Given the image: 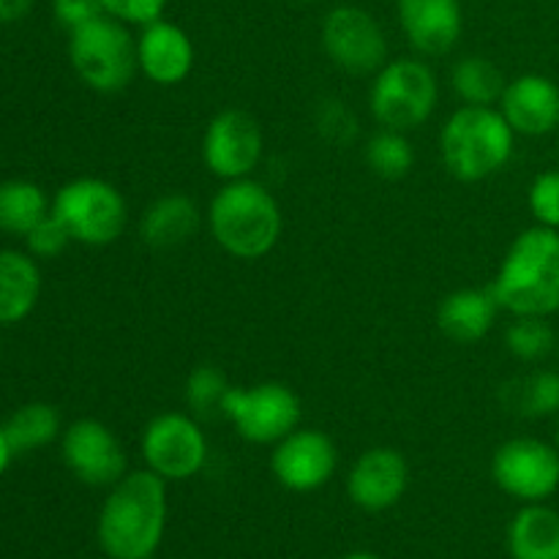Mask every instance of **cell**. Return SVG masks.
Wrapping results in <instances>:
<instances>
[{
	"label": "cell",
	"mask_w": 559,
	"mask_h": 559,
	"mask_svg": "<svg viewBox=\"0 0 559 559\" xmlns=\"http://www.w3.org/2000/svg\"><path fill=\"white\" fill-rule=\"evenodd\" d=\"M167 527V480L151 469L126 473L98 513V546L109 559H151Z\"/></svg>",
	"instance_id": "1"
},
{
	"label": "cell",
	"mask_w": 559,
	"mask_h": 559,
	"mask_svg": "<svg viewBox=\"0 0 559 559\" xmlns=\"http://www.w3.org/2000/svg\"><path fill=\"white\" fill-rule=\"evenodd\" d=\"M207 229L222 251L235 260H262L282 240L284 213L267 186L254 178L227 180L205 213Z\"/></svg>",
	"instance_id": "2"
},
{
	"label": "cell",
	"mask_w": 559,
	"mask_h": 559,
	"mask_svg": "<svg viewBox=\"0 0 559 559\" xmlns=\"http://www.w3.org/2000/svg\"><path fill=\"white\" fill-rule=\"evenodd\" d=\"M502 311L513 317H551L559 311V229H524L508 246L495 282Z\"/></svg>",
	"instance_id": "3"
},
{
	"label": "cell",
	"mask_w": 559,
	"mask_h": 559,
	"mask_svg": "<svg viewBox=\"0 0 559 559\" xmlns=\"http://www.w3.org/2000/svg\"><path fill=\"white\" fill-rule=\"evenodd\" d=\"M516 131L500 107L462 104L448 115L440 131V156L448 173L462 183H478L502 173L513 158Z\"/></svg>",
	"instance_id": "4"
},
{
	"label": "cell",
	"mask_w": 559,
	"mask_h": 559,
	"mask_svg": "<svg viewBox=\"0 0 559 559\" xmlns=\"http://www.w3.org/2000/svg\"><path fill=\"white\" fill-rule=\"evenodd\" d=\"M440 102V82L435 69L420 58L388 60L369 87L371 118L380 129L409 131L429 123Z\"/></svg>",
	"instance_id": "5"
},
{
	"label": "cell",
	"mask_w": 559,
	"mask_h": 559,
	"mask_svg": "<svg viewBox=\"0 0 559 559\" xmlns=\"http://www.w3.org/2000/svg\"><path fill=\"white\" fill-rule=\"evenodd\" d=\"M69 60L91 91L120 93L140 71L136 36H131L126 22L104 14L69 33Z\"/></svg>",
	"instance_id": "6"
},
{
	"label": "cell",
	"mask_w": 559,
	"mask_h": 559,
	"mask_svg": "<svg viewBox=\"0 0 559 559\" xmlns=\"http://www.w3.org/2000/svg\"><path fill=\"white\" fill-rule=\"evenodd\" d=\"M52 213L69 229L74 243L109 246L129 224V205L118 186L102 178H74L60 186Z\"/></svg>",
	"instance_id": "7"
},
{
	"label": "cell",
	"mask_w": 559,
	"mask_h": 559,
	"mask_svg": "<svg viewBox=\"0 0 559 559\" xmlns=\"http://www.w3.org/2000/svg\"><path fill=\"white\" fill-rule=\"evenodd\" d=\"M222 415L246 442L276 445L300 426L304 404L284 382H257L249 388H229Z\"/></svg>",
	"instance_id": "8"
},
{
	"label": "cell",
	"mask_w": 559,
	"mask_h": 559,
	"mask_svg": "<svg viewBox=\"0 0 559 559\" xmlns=\"http://www.w3.org/2000/svg\"><path fill=\"white\" fill-rule=\"evenodd\" d=\"M142 462L167 484H180L207 464V437L191 413H162L142 429Z\"/></svg>",
	"instance_id": "9"
},
{
	"label": "cell",
	"mask_w": 559,
	"mask_h": 559,
	"mask_svg": "<svg viewBox=\"0 0 559 559\" xmlns=\"http://www.w3.org/2000/svg\"><path fill=\"white\" fill-rule=\"evenodd\" d=\"M491 478L524 506L546 502L559 489V448L538 437H513L491 456Z\"/></svg>",
	"instance_id": "10"
},
{
	"label": "cell",
	"mask_w": 559,
	"mask_h": 559,
	"mask_svg": "<svg viewBox=\"0 0 559 559\" xmlns=\"http://www.w3.org/2000/svg\"><path fill=\"white\" fill-rule=\"evenodd\" d=\"M322 49L347 74H377L388 63V36L360 5H336L322 20Z\"/></svg>",
	"instance_id": "11"
},
{
	"label": "cell",
	"mask_w": 559,
	"mask_h": 559,
	"mask_svg": "<svg viewBox=\"0 0 559 559\" xmlns=\"http://www.w3.org/2000/svg\"><path fill=\"white\" fill-rule=\"evenodd\" d=\"M265 153V136L254 115L243 109H222L202 134V162L218 180L251 178Z\"/></svg>",
	"instance_id": "12"
},
{
	"label": "cell",
	"mask_w": 559,
	"mask_h": 559,
	"mask_svg": "<svg viewBox=\"0 0 559 559\" xmlns=\"http://www.w3.org/2000/svg\"><path fill=\"white\" fill-rule=\"evenodd\" d=\"M60 456L80 484L104 489L115 486L129 473V456L107 424L96 418H80L60 435Z\"/></svg>",
	"instance_id": "13"
},
{
	"label": "cell",
	"mask_w": 559,
	"mask_h": 559,
	"mask_svg": "<svg viewBox=\"0 0 559 559\" xmlns=\"http://www.w3.org/2000/svg\"><path fill=\"white\" fill-rule=\"evenodd\" d=\"M338 451L331 437L320 429H295L273 445L271 473L289 491H317L333 478Z\"/></svg>",
	"instance_id": "14"
},
{
	"label": "cell",
	"mask_w": 559,
	"mask_h": 559,
	"mask_svg": "<svg viewBox=\"0 0 559 559\" xmlns=\"http://www.w3.org/2000/svg\"><path fill=\"white\" fill-rule=\"evenodd\" d=\"M409 486V464L396 448H369L347 475V495L360 511L382 513L396 506Z\"/></svg>",
	"instance_id": "15"
},
{
	"label": "cell",
	"mask_w": 559,
	"mask_h": 559,
	"mask_svg": "<svg viewBox=\"0 0 559 559\" xmlns=\"http://www.w3.org/2000/svg\"><path fill=\"white\" fill-rule=\"evenodd\" d=\"M399 27L420 58H440L464 31L462 0H396Z\"/></svg>",
	"instance_id": "16"
},
{
	"label": "cell",
	"mask_w": 559,
	"mask_h": 559,
	"mask_svg": "<svg viewBox=\"0 0 559 559\" xmlns=\"http://www.w3.org/2000/svg\"><path fill=\"white\" fill-rule=\"evenodd\" d=\"M197 49L189 33L169 20H156L140 27L136 36V66L153 85H180L194 71Z\"/></svg>",
	"instance_id": "17"
},
{
	"label": "cell",
	"mask_w": 559,
	"mask_h": 559,
	"mask_svg": "<svg viewBox=\"0 0 559 559\" xmlns=\"http://www.w3.org/2000/svg\"><path fill=\"white\" fill-rule=\"evenodd\" d=\"M497 107L516 136H546L559 129V85L551 76H516L506 85Z\"/></svg>",
	"instance_id": "18"
},
{
	"label": "cell",
	"mask_w": 559,
	"mask_h": 559,
	"mask_svg": "<svg viewBox=\"0 0 559 559\" xmlns=\"http://www.w3.org/2000/svg\"><path fill=\"white\" fill-rule=\"evenodd\" d=\"M500 311L502 306L491 284L489 287L453 289L437 306V328L451 342L475 344L489 336Z\"/></svg>",
	"instance_id": "19"
},
{
	"label": "cell",
	"mask_w": 559,
	"mask_h": 559,
	"mask_svg": "<svg viewBox=\"0 0 559 559\" xmlns=\"http://www.w3.org/2000/svg\"><path fill=\"white\" fill-rule=\"evenodd\" d=\"M200 224V205L183 191H169L142 211L140 238L151 249H178L194 238Z\"/></svg>",
	"instance_id": "20"
},
{
	"label": "cell",
	"mask_w": 559,
	"mask_h": 559,
	"mask_svg": "<svg viewBox=\"0 0 559 559\" xmlns=\"http://www.w3.org/2000/svg\"><path fill=\"white\" fill-rule=\"evenodd\" d=\"M41 271L36 257L22 251H0V325L22 322L38 304Z\"/></svg>",
	"instance_id": "21"
},
{
	"label": "cell",
	"mask_w": 559,
	"mask_h": 559,
	"mask_svg": "<svg viewBox=\"0 0 559 559\" xmlns=\"http://www.w3.org/2000/svg\"><path fill=\"white\" fill-rule=\"evenodd\" d=\"M513 559H559V513L544 502H530L508 527Z\"/></svg>",
	"instance_id": "22"
},
{
	"label": "cell",
	"mask_w": 559,
	"mask_h": 559,
	"mask_svg": "<svg viewBox=\"0 0 559 559\" xmlns=\"http://www.w3.org/2000/svg\"><path fill=\"white\" fill-rule=\"evenodd\" d=\"M502 404L513 415L540 420L559 415V371L533 369L502 388Z\"/></svg>",
	"instance_id": "23"
},
{
	"label": "cell",
	"mask_w": 559,
	"mask_h": 559,
	"mask_svg": "<svg viewBox=\"0 0 559 559\" xmlns=\"http://www.w3.org/2000/svg\"><path fill=\"white\" fill-rule=\"evenodd\" d=\"M52 213L41 186L31 180H3L0 183V229L25 238L44 216Z\"/></svg>",
	"instance_id": "24"
},
{
	"label": "cell",
	"mask_w": 559,
	"mask_h": 559,
	"mask_svg": "<svg viewBox=\"0 0 559 559\" xmlns=\"http://www.w3.org/2000/svg\"><path fill=\"white\" fill-rule=\"evenodd\" d=\"M508 80L484 55H467L451 69V87L469 107H497Z\"/></svg>",
	"instance_id": "25"
},
{
	"label": "cell",
	"mask_w": 559,
	"mask_h": 559,
	"mask_svg": "<svg viewBox=\"0 0 559 559\" xmlns=\"http://www.w3.org/2000/svg\"><path fill=\"white\" fill-rule=\"evenodd\" d=\"M5 437H9L14 453H31L38 448L49 445L63 435L60 413L47 402L22 404L14 415L3 424Z\"/></svg>",
	"instance_id": "26"
},
{
	"label": "cell",
	"mask_w": 559,
	"mask_h": 559,
	"mask_svg": "<svg viewBox=\"0 0 559 559\" xmlns=\"http://www.w3.org/2000/svg\"><path fill=\"white\" fill-rule=\"evenodd\" d=\"M366 164L382 180H402L415 164V147L404 131L380 129L366 145Z\"/></svg>",
	"instance_id": "27"
},
{
	"label": "cell",
	"mask_w": 559,
	"mask_h": 559,
	"mask_svg": "<svg viewBox=\"0 0 559 559\" xmlns=\"http://www.w3.org/2000/svg\"><path fill=\"white\" fill-rule=\"evenodd\" d=\"M557 333L549 317H513L506 328V349L522 364H540L557 353Z\"/></svg>",
	"instance_id": "28"
},
{
	"label": "cell",
	"mask_w": 559,
	"mask_h": 559,
	"mask_svg": "<svg viewBox=\"0 0 559 559\" xmlns=\"http://www.w3.org/2000/svg\"><path fill=\"white\" fill-rule=\"evenodd\" d=\"M229 382L224 371L213 364H202L189 371L183 385V402L194 418H205V415L222 413L224 396L229 391Z\"/></svg>",
	"instance_id": "29"
},
{
	"label": "cell",
	"mask_w": 559,
	"mask_h": 559,
	"mask_svg": "<svg viewBox=\"0 0 559 559\" xmlns=\"http://www.w3.org/2000/svg\"><path fill=\"white\" fill-rule=\"evenodd\" d=\"M527 207L535 224L559 229V169H546L535 175L527 189Z\"/></svg>",
	"instance_id": "30"
},
{
	"label": "cell",
	"mask_w": 559,
	"mask_h": 559,
	"mask_svg": "<svg viewBox=\"0 0 559 559\" xmlns=\"http://www.w3.org/2000/svg\"><path fill=\"white\" fill-rule=\"evenodd\" d=\"M69 243H74V240H71L69 229L60 224V218L55 216V213L44 216L41 222L25 235L27 254L36 257V260H52V257L63 254Z\"/></svg>",
	"instance_id": "31"
},
{
	"label": "cell",
	"mask_w": 559,
	"mask_h": 559,
	"mask_svg": "<svg viewBox=\"0 0 559 559\" xmlns=\"http://www.w3.org/2000/svg\"><path fill=\"white\" fill-rule=\"evenodd\" d=\"M169 0H102L104 14L115 16V20L126 22V25L145 27L151 22L162 20L164 9Z\"/></svg>",
	"instance_id": "32"
},
{
	"label": "cell",
	"mask_w": 559,
	"mask_h": 559,
	"mask_svg": "<svg viewBox=\"0 0 559 559\" xmlns=\"http://www.w3.org/2000/svg\"><path fill=\"white\" fill-rule=\"evenodd\" d=\"M52 14L58 25H63L71 33L104 16V5L102 0H52Z\"/></svg>",
	"instance_id": "33"
},
{
	"label": "cell",
	"mask_w": 559,
	"mask_h": 559,
	"mask_svg": "<svg viewBox=\"0 0 559 559\" xmlns=\"http://www.w3.org/2000/svg\"><path fill=\"white\" fill-rule=\"evenodd\" d=\"M36 0H0V25H14L33 11Z\"/></svg>",
	"instance_id": "34"
},
{
	"label": "cell",
	"mask_w": 559,
	"mask_h": 559,
	"mask_svg": "<svg viewBox=\"0 0 559 559\" xmlns=\"http://www.w3.org/2000/svg\"><path fill=\"white\" fill-rule=\"evenodd\" d=\"M14 456H16L14 448H11L9 437H5V429H3V426H0V475H3L5 469H9L11 459H14Z\"/></svg>",
	"instance_id": "35"
},
{
	"label": "cell",
	"mask_w": 559,
	"mask_h": 559,
	"mask_svg": "<svg viewBox=\"0 0 559 559\" xmlns=\"http://www.w3.org/2000/svg\"><path fill=\"white\" fill-rule=\"evenodd\" d=\"M344 559H380L377 555H371V551H355V555L344 557Z\"/></svg>",
	"instance_id": "36"
},
{
	"label": "cell",
	"mask_w": 559,
	"mask_h": 559,
	"mask_svg": "<svg viewBox=\"0 0 559 559\" xmlns=\"http://www.w3.org/2000/svg\"><path fill=\"white\" fill-rule=\"evenodd\" d=\"M555 445L559 448V415H557V424H555Z\"/></svg>",
	"instance_id": "37"
},
{
	"label": "cell",
	"mask_w": 559,
	"mask_h": 559,
	"mask_svg": "<svg viewBox=\"0 0 559 559\" xmlns=\"http://www.w3.org/2000/svg\"><path fill=\"white\" fill-rule=\"evenodd\" d=\"M298 3H320V0H298Z\"/></svg>",
	"instance_id": "38"
},
{
	"label": "cell",
	"mask_w": 559,
	"mask_h": 559,
	"mask_svg": "<svg viewBox=\"0 0 559 559\" xmlns=\"http://www.w3.org/2000/svg\"><path fill=\"white\" fill-rule=\"evenodd\" d=\"M557 358H559V344H557Z\"/></svg>",
	"instance_id": "39"
},
{
	"label": "cell",
	"mask_w": 559,
	"mask_h": 559,
	"mask_svg": "<svg viewBox=\"0 0 559 559\" xmlns=\"http://www.w3.org/2000/svg\"><path fill=\"white\" fill-rule=\"evenodd\" d=\"M151 559H153V557H151Z\"/></svg>",
	"instance_id": "40"
},
{
	"label": "cell",
	"mask_w": 559,
	"mask_h": 559,
	"mask_svg": "<svg viewBox=\"0 0 559 559\" xmlns=\"http://www.w3.org/2000/svg\"><path fill=\"white\" fill-rule=\"evenodd\" d=\"M107 559H109V557H107Z\"/></svg>",
	"instance_id": "41"
}]
</instances>
